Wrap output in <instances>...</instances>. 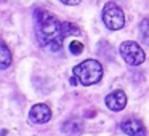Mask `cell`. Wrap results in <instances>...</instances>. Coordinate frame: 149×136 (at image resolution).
Returning a JSON list of instances; mask_svg holds the SVG:
<instances>
[{
  "instance_id": "6da1fadb",
  "label": "cell",
  "mask_w": 149,
  "mask_h": 136,
  "mask_svg": "<svg viewBox=\"0 0 149 136\" xmlns=\"http://www.w3.org/2000/svg\"><path fill=\"white\" fill-rule=\"evenodd\" d=\"M34 23H36V34L40 45L53 53L61 51L63 40L66 37L63 32V23H59L55 15L43 8H37L34 11Z\"/></svg>"
},
{
  "instance_id": "7a4b0ae2",
  "label": "cell",
  "mask_w": 149,
  "mask_h": 136,
  "mask_svg": "<svg viewBox=\"0 0 149 136\" xmlns=\"http://www.w3.org/2000/svg\"><path fill=\"white\" fill-rule=\"evenodd\" d=\"M74 77L79 80V83L84 87H90L101 80L103 77V66L96 59H85L80 64H77L72 69Z\"/></svg>"
},
{
  "instance_id": "3957f363",
  "label": "cell",
  "mask_w": 149,
  "mask_h": 136,
  "mask_svg": "<svg viewBox=\"0 0 149 136\" xmlns=\"http://www.w3.org/2000/svg\"><path fill=\"white\" fill-rule=\"evenodd\" d=\"M103 23L109 31H119L125 26V15L123 10L114 2L104 5L103 8Z\"/></svg>"
},
{
  "instance_id": "277c9868",
  "label": "cell",
  "mask_w": 149,
  "mask_h": 136,
  "mask_svg": "<svg viewBox=\"0 0 149 136\" xmlns=\"http://www.w3.org/2000/svg\"><path fill=\"white\" fill-rule=\"evenodd\" d=\"M119 51H120V56L123 58V61L130 66H139L146 59L144 50L136 42H132V40H125V42L120 43Z\"/></svg>"
},
{
  "instance_id": "5b68a950",
  "label": "cell",
  "mask_w": 149,
  "mask_h": 136,
  "mask_svg": "<svg viewBox=\"0 0 149 136\" xmlns=\"http://www.w3.org/2000/svg\"><path fill=\"white\" fill-rule=\"evenodd\" d=\"M52 119V109H50L47 104L39 103L34 104L29 110V122L36 123V125H42V123H47Z\"/></svg>"
},
{
  "instance_id": "8992f818",
  "label": "cell",
  "mask_w": 149,
  "mask_h": 136,
  "mask_svg": "<svg viewBox=\"0 0 149 136\" xmlns=\"http://www.w3.org/2000/svg\"><path fill=\"white\" fill-rule=\"evenodd\" d=\"M104 104L112 112H120L127 106V94L122 90H116L104 98Z\"/></svg>"
},
{
  "instance_id": "52a82bcc",
  "label": "cell",
  "mask_w": 149,
  "mask_h": 136,
  "mask_svg": "<svg viewBox=\"0 0 149 136\" xmlns=\"http://www.w3.org/2000/svg\"><path fill=\"white\" fill-rule=\"evenodd\" d=\"M120 130L128 136H146V126L138 119H125L120 123Z\"/></svg>"
},
{
  "instance_id": "ba28073f",
  "label": "cell",
  "mask_w": 149,
  "mask_h": 136,
  "mask_svg": "<svg viewBox=\"0 0 149 136\" xmlns=\"http://www.w3.org/2000/svg\"><path fill=\"white\" fill-rule=\"evenodd\" d=\"M11 61H13V58H11L10 48H8V45L3 40L0 39V69H2V71H3V69H8L11 66Z\"/></svg>"
},
{
  "instance_id": "9c48e42d",
  "label": "cell",
  "mask_w": 149,
  "mask_h": 136,
  "mask_svg": "<svg viewBox=\"0 0 149 136\" xmlns=\"http://www.w3.org/2000/svg\"><path fill=\"white\" fill-rule=\"evenodd\" d=\"M82 122L77 119H71L68 120V122L63 123V131L66 133V135H71V136H77L79 133L82 131Z\"/></svg>"
},
{
  "instance_id": "30bf717a",
  "label": "cell",
  "mask_w": 149,
  "mask_h": 136,
  "mask_svg": "<svg viewBox=\"0 0 149 136\" xmlns=\"http://www.w3.org/2000/svg\"><path fill=\"white\" fill-rule=\"evenodd\" d=\"M63 32H64V35H80V29H79V26H75V24L72 23H63Z\"/></svg>"
},
{
  "instance_id": "8fae6325",
  "label": "cell",
  "mask_w": 149,
  "mask_h": 136,
  "mask_svg": "<svg viewBox=\"0 0 149 136\" xmlns=\"http://www.w3.org/2000/svg\"><path fill=\"white\" fill-rule=\"evenodd\" d=\"M69 51H71L72 55H80V53L84 51V45H82V42H71L69 43Z\"/></svg>"
},
{
  "instance_id": "7c38bea8",
  "label": "cell",
  "mask_w": 149,
  "mask_h": 136,
  "mask_svg": "<svg viewBox=\"0 0 149 136\" xmlns=\"http://www.w3.org/2000/svg\"><path fill=\"white\" fill-rule=\"evenodd\" d=\"M61 3H64V5H71V7H74V5H79L82 2V0H59Z\"/></svg>"
}]
</instances>
